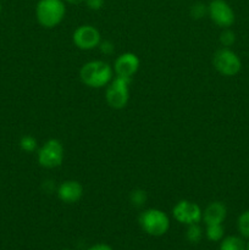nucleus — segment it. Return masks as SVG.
Masks as SVG:
<instances>
[{"label":"nucleus","instance_id":"nucleus-1","mask_svg":"<svg viewBox=\"0 0 249 250\" xmlns=\"http://www.w3.org/2000/svg\"><path fill=\"white\" fill-rule=\"evenodd\" d=\"M114 70L109 63L100 60H93L84 63L80 71L83 84L89 88H103L112 81Z\"/></svg>","mask_w":249,"mask_h":250},{"label":"nucleus","instance_id":"nucleus-2","mask_svg":"<svg viewBox=\"0 0 249 250\" xmlns=\"http://www.w3.org/2000/svg\"><path fill=\"white\" fill-rule=\"evenodd\" d=\"M66 14L63 0H39L36 7V16L44 28H54L61 23Z\"/></svg>","mask_w":249,"mask_h":250},{"label":"nucleus","instance_id":"nucleus-3","mask_svg":"<svg viewBox=\"0 0 249 250\" xmlns=\"http://www.w3.org/2000/svg\"><path fill=\"white\" fill-rule=\"evenodd\" d=\"M139 226L151 237H161L170 229V219L160 209H146L139 215Z\"/></svg>","mask_w":249,"mask_h":250},{"label":"nucleus","instance_id":"nucleus-4","mask_svg":"<svg viewBox=\"0 0 249 250\" xmlns=\"http://www.w3.org/2000/svg\"><path fill=\"white\" fill-rule=\"evenodd\" d=\"M132 80L119 77L111 81L106 87L105 100L107 105L115 110H121L126 107L129 100V83Z\"/></svg>","mask_w":249,"mask_h":250},{"label":"nucleus","instance_id":"nucleus-5","mask_svg":"<svg viewBox=\"0 0 249 250\" xmlns=\"http://www.w3.org/2000/svg\"><path fill=\"white\" fill-rule=\"evenodd\" d=\"M212 65L219 73L226 77H232L239 73L242 61L239 56L229 48H221L212 56Z\"/></svg>","mask_w":249,"mask_h":250},{"label":"nucleus","instance_id":"nucleus-6","mask_svg":"<svg viewBox=\"0 0 249 250\" xmlns=\"http://www.w3.org/2000/svg\"><path fill=\"white\" fill-rule=\"evenodd\" d=\"M38 164L44 168H55L63 161V146L59 139L46 141L37 153Z\"/></svg>","mask_w":249,"mask_h":250},{"label":"nucleus","instance_id":"nucleus-7","mask_svg":"<svg viewBox=\"0 0 249 250\" xmlns=\"http://www.w3.org/2000/svg\"><path fill=\"white\" fill-rule=\"evenodd\" d=\"M172 215L175 220L183 225L199 224L203 220V211L197 203L190 200H181L173 207Z\"/></svg>","mask_w":249,"mask_h":250},{"label":"nucleus","instance_id":"nucleus-8","mask_svg":"<svg viewBox=\"0 0 249 250\" xmlns=\"http://www.w3.org/2000/svg\"><path fill=\"white\" fill-rule=\"evenodd\" d=\"M208 15L216 26L228 28L234 23V12L225 0H212L208 6Z\"/></svg>","mask_w":249,"mask_h":250},{"label":"nucleus","instance_id":"nucleus-9","mask_svg":"<svg viewBox=\"0 0 249 250\" xmlns=\"http://www.w3.org/2000/svg\"><path fill=\"white\" fill-rule=\"evenodd\" d=\"M73 44L81 50H92L102 42L99 31L90 24H83L75 29L72 34Z\"/></svg>","mask_w":249,"mask_h":250},{"label":"nucleus","instance_id":"nucleus-10","mask_svg":"<svg viewBox=\"0 0 249 250\" xmlns=\"http://www.w3.org/2000/svg\"><path fill=\"white\" fill-rule=\"evenodd\" d=\"M141 61L139 58L133 53H124L117 56L114 63V71L119 77L132 80L137 71L139 70Z\"/></svg>","mask_w":249,"mask_h":250},{"label":"nucleus","instance_id":"nucleus-11","mask_svg":"<svg viewBox=\"0 0 249 250\" xmlns=\"http://www.w3.org/2000/svg\"><path fill=\"white\" fill-rule=\"evenodd\" d=\"M58 197L65 204H75L83 197V187L77 181H63L58 187Z\"/></svg>","mask_w":249,"mask_h":250},{"label":"nucleus","instance_id":"nucleus-12","mask_svg":"<svg viewBox=\"0 0 249 250\" xmlns=\"http://www.w3.org/2000/svg\"><path fill=\"white\" fill-rule=\"evenodd\" d=\"M227 216V208L221 202H212L205 208L203 212V220L205 225H220Z\"/></svg>","mask_w":249,"mask_h":250},{"label":"nucleus","instance_id":"nucleus-13","mask_svg":"<svg viewBox=\"0 0 249 250\" xmlns=\"http://www.w3.org/2000/svg\"><path fill=\"white\" fill-rule=\"evenodd\" d=\"M219 250H246V243L237 236H228L221 239Z\"/></svg>","mask_w":249,"mask_h":250},{"label":"nucleus","instance_id":"nucleus-14","mask_svg":"<svg viewBox=\"0 0 249 250\" xmlns=\"http://www.w3.org/2000/svg\"><path fill=\"white\" fill-rule=\"evenodd\" d=\"M225 229L222 227V224L220 225H207L205 229V236L210 242H220L224 238Z\"/></svg>","mask_w":249,"mask_h":250},{"label":"nucleus","instance_id":"nucleus-15","mask_svg":"<svg viewBox=\"0 0 249 250\" xmlns=\"http://www.w3.org/2000/svg\"><path fill=\"white\" fill-rule=\"evenodd\" d=\"M203 237V229H200L199 224H194V225H188V229L186 231V238L189 243L195 244L199 243L202 241Z\"/></svg>","mask_w":249,"mask_h":250},{"label":"nucleus","instance_id":"nucleus-16","mask_svg":"<svg viewBox=\"0 0 249 250\" xmlns=\"http://www.w3.org/2000/svg\"><path fill=\"white\" fill-rule=\"evenodd\" d=\"M237 226H238V231L241 232L242 236L249 239V210L239 215Z\"/></svg>","mask_w":249,"mask_h":250},{"label":"nucleus","instance_id":"nucleus-17","mask_svg":"<svg viewBox=\"0 0 249 250\" xmlns=\"http://www.w3.org/2000/svg\"><path fill=\"white\" fill-rule=\"evenodd\" d=\"M37 139L33 136H23L20 139V148L26 153H33L37 150Z\"/></svg>","mask_w":249,"mask_h":250},{"label":"nucleus","instance_id":"nucleus-18","mask_svg":"<svg viewBox=\"0 0 249 250\" xmlns=\"http://www.w3.org/2000/svg\"><path fill=\"white\" fill-rule=\"evenodd\" d=\"M220 43L225 46V48H228V46L233 45L234 42H236V34L233 31L228 28H225L224 31L220 34Z\"/></svg>","mask_w":249,"mask_h":250},{"label":"nucleus","instance_id":"nucleus-19","mask_svg":"<svg viewBox=\"0 0 249 250\" xmlns=\"http://www.w3.org/2000/svg\"><path fill=\"white\" fill-rule=\"evenodd\" d=\"M208 14V6H205L203 2H195L190 6V16L195 20L202 19L203 16Z\"/></svg>","mask_w":249,"mask_h":250},{"label":"nucleus","instance_id":"nucleus-20","mask_svg":"<svg viewBox=\"0 0 249 250\" xmlns=\"http://www.w3.org/2000/svg\"><path fill=\"white\" fill-rule=\"evenodd\" d=\"M131 203L134 205V207H142V205L145 204L146 202V193L144 190L137 189L133 190L131 193Z\"/></svg>","mask_w":249,"mask_h":250},{"label":"nucleus","instance_id":"nucleus-21","mask_svg":"<svg viewBox=\"0 0 249 250\" xmlns=\"http://www.w3.org/2000/svg\"><path fill=\"white\" fill-rule=\"evenodd\" d=\"M99 48H100V51H102L103 54H106V55H109V54H111L112 51H114V44L109 41L100 42Z\"/></svg>","mask_w":249,"mask_h":250},{"label":"nucleus","instance_id":"nucleus-22","mask_svg":"<svg viewBox=\"0 0 249 250\" xmlns=\"http://www.w3.org/2000/svg\"><path fill=\"white\" fill-rule=\"evenodd\" d=\"M88 9L93 10V11H98L103 7L104 5V0H85Z\"/></svg>","mask_w":249,"mask_h":250},{"label":"nucleus","instance_id":"nucleus-23","mask_svg":"<svg viewBox=\"0 0 249 250\" xmlns=\"http://www.w3.org/2000/svg\"><path fill=\"white\" fill-rule=\"evenodd\" d=\"M87 250H114L109 244H105V243H98L94 244V246L89 247Z\"/></svg>","mask_w":249,"mask_h":250},{"label":"nucleus","instance_id":"nucleus-24","mask_svg":"<svg viewBox=\"0 0 249 250\" xmlns=\"http://www.w3.org/2000/svg\"><path fill=\"white\" fill-rule=\"evenodd\" d=\"M63 1L68 2V4H72V5H78V4H81V2L85 1V0H63Z\"/></svg>","mask_w":249,"mask_h":250},{"label":"nucleus","instance_id":"nucleus-25","mask_svg":"<svg viewBox=\"0 0 249 250\" xmlns=\"http://www.w3.org/2000/svg\"><path fill=\"white\" fill-rule=\"evenodd\" d=\"M246 250H249V241H248V243L246 244Z\"/></svg>","mask_w":249,"mask_h":250},{"label":"nucleus","instance_id":"nucleus-26","mask_svg":"<svg viewBox=\"0 0 249 250\" xmlns=\"http://www.w3.org/2000/svg\"><path fill=\"white\" fill-rule=\"evenodd\" d=\"M0 12H1V4H0Z\"/></svg>","mask_w":249,"mask_h":250},{"label":"nucleus","instance_id":"nucleus-27","mask_svg":"<svg viewBox=\"0 0 249 250\" xmlns=\"http://www.w3.org/2000/svg\"><path fill=\"white\" fill-rule=\"evenodd\" d=\"M63 250H71V249H63Z\"/></svg>","mask_w":249,"mask_h":250}]
</instances>
